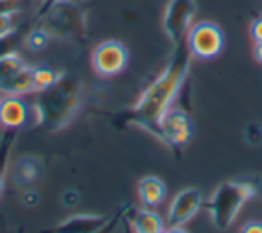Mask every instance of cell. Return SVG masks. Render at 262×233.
<instances>
[{"label": "cell", "instance_id": "8", "mask_svg": "<svg viewBox=\"0 0 262 233\" xmlns=\"http://www.w3.org/2000/svg\"><path fill=\"white\" fill-rule=\"evenodd\" d=\"M194 15H196L194 0H169L167 2L162 26L172 45H178L180 41L185 40Z\"/></svg>", "mask_w": 262, "mask_h": 233}, {"label": "cell", "instance_id": "1", "mask_svg": "<svg viewBox=\"0 0 262 233\" xmlns=\"http://www.w3.org/2000/svg\"><path fill=\"white\" fill-rule=\"evenodd\" d=\"M190 58H192V54H190L185 40L174 45V54H172L171 61L167 63L165 70L142 91L137 104L131 108V113L127 116L129 124L139 126V128L146 129L151 135L157 136L158 121L172 106L183 83H185L190 66Z\"/></svg>", "mask_w": 262, "mask_h": 233}, {"label": "cell", "instance_id": "18", "mask_svg": "<svg viewBox=\"0 0 262 233\" xmlns=\"http://www.w3.org/2000/svg\"><path fill=\"white\" fill-rule=\"evenodd\" d=\"M27 63L22 59V56L15 51H9L6 54H0V83H4L6 79L16 74L20 68H24Z\"/></svg>", "mask_w": 262, "mask_h": 233}, {"label": "cell", "instance_id": "14", "mask_svg": "<svg viewBox=\"0 0 262 233\" xmlns=\"http://www.w3.org/2000/svg\"><path fill=\"white\" fill-rule=\"evenodd\" d=\"M34 94L33 90V66L26 65L9 79L0 83V95H27Z\"/></svg>", "mask_w": 262, "mask_h": 233}, {"label": "cell", "instance_id": "2", "mask_svg": "<svg viewBox=\"0 0 262 233\" xmlns=\"http://www.w3.org/2000/svg\"><path fill=\"white\" fill-rule=\"evenodd\" d=\"M81 106V79L74 74H61L54 86L36 91L34 115L36 126L45 131H61L72 122Z\"/></svg>", "mask_w": 262, "mask_h": 233}, {"label": "cell", "instance_id": "3", "mask_svg": "<svg viewBox=\"0 0 262 233\" xmlns=\"http://www.w3.org/2000/svg\"><path fill=\"white\" fill-rule=\"evenodd\" d=\"M257 196L255 185L248 181H225L214 190L207 210L215 228L226 229L239 215L241 208Z\"/></svg>", "mask_w": 262, "mask_h": 233}, {"label": "cell", "instance_id": "16", "mask_svg": "<svg viewBox=\"0 0 262 233\" xmlns=\"http://www.w3.org/2000/svg\"><path fill=\"white\" fill-rule=\"evenodd\" d=\"M16 131L18 129H8L0 140V197L4 194V181H6V171H8L9 164V154H11V147L15 144Z\"/></svg>", "mask_w": 262, "mask_h": 233}, {"label": "cell", "instance_id": "17", "mask_svg": "<svg viewBox=\"0 0 262 233\" xmlns=\"http://www.w3.org/2000/svg\"><path fill=\"white\" fill-rule=\"evenodd\" d=\"M61 74L56 72L51 66H33V90L36 91H43L47 88L54 86L59 81Z\"/></svg>", "mask_w": 262, "mask_h": 233}, {"label": "cell", "instance_id": "5", "mask_svg": "<svg viewBox=\"0 0 262 233\" xmlns=\"http://www.w3.org/2000/svg\"><path fill=\"white\" fill-rule=\"evenodd\" d=\"M187 47L198 59H214L223 52L225 33L214 22H198L187 31Z\"/></svg>", "mask_w": 262, "mask_h": 233}, {"label": "cell", "instance_id": "22", "mask_svg": "<svg viewBox=\"0 0 262 233\" xmlns=\"http://www.w3.org/2000/svg\"><path fill=\"white\" fill-rule=\"evenodd\" d=\"M61 203L65 204L67 208L77 206V203H79V192H77V190H74V189L65 190V192H63V196H61Z\"/></svg>", "mask_w": 262, "mask_h": 233}, {"label": "cell", "instance_id": "20", "mask_svg": "<svg viewBox=\"0 0 262 233\" xmlns=\"http://www.w3.org/2000/svg\"><path fill=\"white\" fill-rule=\"evenodd\" d=\"M15 13L16 11L0 13V40L16 31V26H15V22H13V15H15Z\"/></svg>", "mask_w": 262, "mask_h": 233}, {"label": "cell", "instance_id": "19", "mask_svg": "<svg viewBox=\"0 0 262 233\" xmlns=\"http://www.w3.org/2000/svg\"><path fill=\"white\" fill-rule=\"evenodd\" d=\"M26 41H27V47H29L31 51L40 52L49 45V41H51V34L47 33V29H45V27L38 26V27H34L29 34H27Z\"/></svg>", "mask_w": 262, "mask_h": 233}, {"label": "cell", "instance_id": "10", "mask_svg": "<svg viewBox=\"0 0 262 233\" xmlns=\"http://www.w3.org/2000/svg\"><path fill=\"white\" fill-rule=\"evenodd\" d=\"M31 109L22 95H0V126L6 129H22L29 122Z\"/></svg>", "mask_w": 262, "mask_h": 233}, {"label": "cell", "instance_id": "23", "mask_svg": "<svg viewBox=\"0 0 262 233\" xmlns=\"http://www.w3.org/2000/svg\"><path fill=\"white\" fill-rule=\"evenodd\" d=\"M250 36L253 38L255 43H257V41H262V16H258V18H255L253 22H251Z\"/></svg>", "mask_w": 262, "mask_h": 233}, {"label": "cell", "instance_id": "13", "mask_svg": "<svg viewBox=\"0 0 262 233\" xmlns=\"http://www.w3.org/2000/svg\"><path fill=\"white\" fill-rule=\"evenodd\" d=\"M106 217L94 214H79L72 215V217L65 219L61 224L58 226L59 231H69V233H92L99 231L104 226Z\"/></svg>", "mask_w": 262, "mask_h": 233}, {"label": "cell", "instance_id": "12", "mask_svg": "<svg viewBox=\"0 0 262 233\" xmlns=\"http://www.w3.org/2000/svg\"><path fill=\"white\" fill-rule=\"evenodd\" d=\"M131 229L137 233H162L165 231L164 219L153 210H133L127 215Z\"/></svg>", "mask_w": 262, "mask_h": 233}, {"label": "cell", "instance_id": "24", "mask_svg": "<svg viewBox=\"0 0 262 233\" xmlns=\"http://www.w3.org/2000/svg\"><path fill=\"white\" fill-rule=\"evenodd\" d=\"M58 2H61V0H41L40 8H38V11H36V18L40 20L43 15H47V13L51 11V9L54 8Z\"/></svg>", "mask_w": 262, "mask_h": 233}, {"label": "cell", "instance_id": "9", "mask_svg": "<svg viewBox=\"0 0 262 233\" xmlns=\"http://www.w3.org/2000/svg\"><path fill=\"white\" fill-rule=\"evenodd\" d=\"M203 204V194L198 189H183L172 199L167 212V224L169 229L165 231H185V224L200 212Z\"/></svg>", "mask_w": 262, "mask_h": 233}, {"label": "cell", "instance_id": "21", "mask_svg": "<svg viewBox=\"0 0 262 233\" xmlns=\"http://www.w3.org/2000/svg\"><path fill=\"white\" fill-rule=\"evenodd\" d=\"M246 140L250 144H260L262 142V128L258 124H250L246 128Z\"/></svg>", "mask_w": 262, "mask_h": 233}, {"label": "cell", "instance_id": "25", "mask_svg": "<svg viewBox=\"0 0 262 233\" xmlns=\"http://www.w3.org/2000/svg\"><path fill=\"white\" fill-rule=\"evenodd\" d=\"M38 201H40V197H38V194L34 192V190H27V192H24L22 203L26 204V206H36Z\"/></svg>", "mask_w": 262, "mask_h": 233}, {"label": "cell", "instance_id": "15", "mask_svg": "<svg viewBox=\"0 0 262 233\" xmlns=\"http://www.w3.org/2000/svg\"><path fill=\"white\" fill-rule=\"evenodd\" d=\"M43 176V164L36 156H22L16 161L15 167V179L18 185L27 187L36 183Z\"/></svg>", "mask_w": 262, "mask_h": 233}, {"label": "cell", "instance_id": "7", "mask_svg": "<svg viewBox=\"0 0 262 233\" xmlns=\"http://www.w3.org/2000/svg\"><path fill=\"white\" fill-rule=\"evenodd\" d=\"M129 63V52L122 41L106 40L92 51V66L101 77H113L124 72Z\"/></svg>", "mask_w": 262, "mask_h": 233}, {"label": "cell", "instance_id": "27", "mask_svg": "<svg viewBox=\"0 0 262 233\" xmlns=\"http://www.w3.org/2000/svg\"><path fill=\"white\" fill-rule=\"evenodd\" d=\"M253 56L258 63H262V41H257L255 43V49H253Z\"/></svg>", "mask_w": 262, "mask_h": 233}, {"label": "cell", "instance_id": "6", "mask_svg": "<svg viewBox=\"0 0 262 233\" xmlns=\"http://www.w3.org/2000/svg\"><path fill=\"white\" fill-rule=\"evenodd\" d=\"M194 136V122L189 113L180 108H169L158 121L157 138L169 147H183Z\"/></svg>", "mask_w": 262, "mask_h": 233}, {"label": "cell", "instance_id": "4", "mask_svg": "<svg viewBox=\"0 0 262 233\" xmlns=\"http://www.w3.org/2000/svg\"><path fill=\"white\" fill-rule=\"evenodd\" d=\"M41 27L47 29L51 38L54 40H77L86 31V22H84V13L70 0H61L47 15L41 16Z\"/></svg>", "mask_w": 262, "mask_h": 233}, {"label": "cell", "instance_id": "11", "mask_svg": "<svg viewBox=\"0 0 262 233\" xmlns=\"http://www.w3.org/2000/svg\"><path fill=\"white\" fill-rule=\"evenodd\" d=\"M137 192H139V199L144 206L147 208H157L167 197V187L157 176H146L139 181L137 187Z\"/></svg>", "mask_w": 262, "mask_h": 233}, {"label": "cell", "instance_id": "26", "mask_svg": "<svg viewBox=\"0 0 262 233\" xmlns=\"http://www.w3.org/2000/svg\"><path fill=\"white\" fill-rule=\"evenodd\" d=\"M243 233H262V222L260 221H250L241 228Z\"/></svg>", "mask_w": 262, "mask_h": 233}]
</instances>
